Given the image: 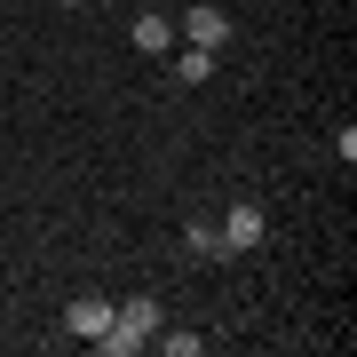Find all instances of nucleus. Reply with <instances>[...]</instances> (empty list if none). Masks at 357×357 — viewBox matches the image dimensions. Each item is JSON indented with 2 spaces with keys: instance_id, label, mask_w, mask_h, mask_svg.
<instances>
[{
  "instance_id": "6",
  "label": "nucleus",
  "mask_w": 357,
  "mask_h": 357,
  "mask_svg": "<svg viewBox=\"0 0 357 357\" xmlns=\"http://www.w3.org/2000/svg\"><path fill=\"white\" fill-rule=\"evenodd\" d=\"M206 72H215V48H183L175 56V79H183V88H199Z\"/></svg>"
},
{
  "instance_id": "1",
  "label": "nucleus",
  "mask_w": 357,
  "mask_h": 357,
  "mask_svg": "<svg viewBox=\"0 0 357 357\" xmlns=\"http://www.w3.org/2000/svg\"><path fill=\"white\" fill-rule=\"evenodd\" d=\"M262 206H230V215H222V255H246V246H262Z\"/></svg>"
},
{
  "instance_id": "4",
  "label": "nucleus",
  "mask_w": 357,
  "mask_h": 357,
  "mask_svg": "<svg viewBox=\"0 0 357 357\" xmlns=\"http://www.w3.org/2000/svg\"><path fill=\"white\" fill-rule=\"evenodd\" d=\"M103 326H112V302H96V294H79V302L64 310V333H79V342H96Z\"/></svg>"
},
{
  "instance_id": "7",
  "label": "nucleus",
  "mask_w": 357,
  "mask_h": 357,
  "mask_svg": "<svg viewBox=\"0 0 357 357\" xmlns=\"http://www.w3.org/2000/svg\"><path fill=\"white\" fill-rule=\"evenodd\" d=\"M64 8H79V0H64Z\"/></svg>"
},
{
  "instance_id": "3",
  "label": "nucleus",
  "mask_w": 357,
  "mask_h": 357,
  "mask_svg": "<svg viewBox=\"0 0 357 357\" xmlns=\"http://www.w3.org/2000/svg\"><path fill=\"white\" fill-rule=\"evenodd\" d=\"M183 40H191V48H222V40H230V16L222 8H183Z\"/></svg>"
},
{
  "instance_id": "2",
  "label": "nucleus",
  "mask_w": 357,
  "mask_h": 357,
  "mask_svg": "<svg viewBox=\"0 0 357 357\" xmlns=\"http://www.w3.org/2000/svg\"><path fill=\"white\" fill-rule=\"evenodd\" d=\"M112 326H119V333H135V342H151V333H159V302H151V294H135V302H112Z\"/></svg>"
},
{
  "instance_id": "5",
  "label": "nucleus",
  "mask_w": 357,
  "mask_h": 357,
  "mask_svg": "<svg viewBox=\"0 0 357 357\" xmlns=\"http://www.w3.org/2000/svg\"><path fill=\"white\" fill-rule=\"evenodd\" d=\"M135 48L143 56H167V48H175V24H167V16H135Z\"/></svg>"
}]
</instances>
